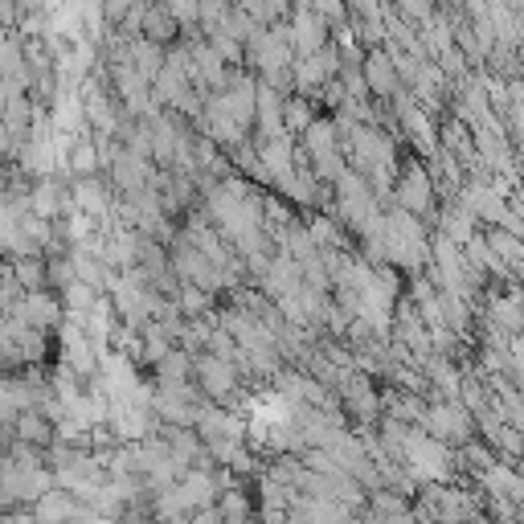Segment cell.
Returning a JSON list of instances; mask_svg holds the SVG:
<instances>
[{
	"instance_id": "6da1fadb",
	"label": "cell",
	"mask_w": 524,
	"mask_h": 524,
	"mask_svg": "<svg viewBox=\"0 0 524 524\" xmlns=\"http://www.w3.org/2000/svg\"><path fill=\"white\" fill-rule=\"evenodd\" d=\"M422 430L430 439H439L447 447H467L475 439V414L455 402V398H443V402H430L426 414H422Z\"/></svg>"
},
{
	"instance_id": "7a4b0ae2",
	"label": "cell",
	"mask_w": 524,
	"mask_h": 524,
	"mask_svg": "<svg viewBox=\"0 0 524 524\" xmlns=\"http://www.w3.org/2000/svg\"><path fill=\"white\" fill-rule=\"evenodd\" d=\"M193 381L213 406H230V398L238 393V361L201 353V357H193Z\"/></svg>"
},
{
	"instance_id": "3957f363",
	"label": "cell",
	"mask_w": 524,
	"mask_h": 524,
	"mask_svg": "<svg viewBox=\"0 0 524 524\" xmlns=\"http://www.w3.org/2000/svg\"><path fill=\"white\" fill-rule=\"evenodd\" d=\"M287 33H291V46H295V54H299V58L320 54V50H328V46H332V41H328V21L312 9V0H299V5H295Z\"/></svg>"
},
{
	"instance_id": "277c9868",
	"label": "cell",
	"mask_w": 524,
	"mask_h": 524,
	"mask_svg": "<svg viewBox=\"0 0 524 524\" xmlns=\"http://www.w3.org/2000/svg\"><path fill=\"white\" fill-rule=\"evenodd\" d=\"M393 205L414 213V217H426L434 209V177L422 164H410L398 177V185H393Z\"/></svg>"
},
{
	"instance_id": "5b68a950",
	"label": "cell",
	"mask_w": 524,
	"mask_h": 524,
	"mask_svg": "<svg viewBox=\"0 0 524 524\" xmlns=\"http://www.w3.org/2000/svg\"><path fill=\"white\" fill-rule=\"evenodd\" d=\"M340 70H344V58H340V50H336V41L328 50H320V54H308V58H299L295 62V91H324L328 82H336L340 78Z\"/></svg>"
},
{
	"instance_id": "8992f818",
	"label": "cell",
	"mask_w": 524,
	"mask_h": 524,
	"mask_svg": "<svg viewBox=\"0 0 524 524\" xmlns=\"http://www.w3.org/2000/svg\"><path fill=\"white\" fill-rule=\"evenodd\" d=\"M398 78H402V70H398V62H393L389 50H369V58H365V86L377 99L398 95Z\"/></svg>"
},
{
	"instance_id": "52a82bcc",
	"label": "cell",
	"mask_w": 524,
	"mask_h": 524,
	"mask_svg": "<svg viewBox=\"0 0 524 524\" xmlns=\"http://www.w3.org/2000/svg\"><path fill=\"white\" fill-rule=\"evenodd\" d=\"M82 508H86L82 496H74L66 488H54L33 504V516H37V524H74L82 516Z\"/></svg>"
},
{
	"instance_id": "ba28073f",
	"label": "cell",
	"mask_w": 524,
	"mask_h": 524,
	"mask_svg": "<svg viewBox=\"0 0 524 524\" xmlns=\"http://www.w3.org/2000/svg\"><path fill=\"white\" fill-rule=\"evenodd\" d=\"M185 25L177 21V17H172L168 13V5H164V0H160V5H148L144 9V21H140V33L148 37V41H156V46H168V41L172 37H177Z\"/></svg>"
},
{
	"instance_id": "9c48e42d",
	"label": "cell",
	"mask_w": 524,
	"mask_h": 524,
	"mask_svg": "<svg viewBox=\"0 0 524 524\" xmlns=\"http://www.w3.org/2000/svg\"><path fill=\"white\" fill-rule=\"evenodd\" d=\"M74 197H78V209H82L86 217L107 213V189H103L95 177H82V181L74 185Z\"/></svg>"
},
{
	"instance_id": "30bf717a",
	"label": "cell",
	"mask_w": 524,
	"mask_h": 524,
	"mask_svg": "<svg viewBox=\"0 0 524 524\" xmlns=\"http://www.w3.org/2000/svg\"><path fill=\"white\" fill-rule=\"evenodd\" d=\"M312 123H316V111L308 107V99H303V95H287V136L303 140V131H308Z\"/></svg>"
},
{
	"instance_id": "8fae6325",
	"label": "cell",
	"mask_w": 524,
	"mask_h": 524,
	"mask_svg": "<svg viewBox=\"0 0 524 524\" xmlns=\"http://www.w3.org/2000/svg\"><path fill=\"white\" fill-rule=\"evenodd\" d=\"M70 164H74V172L78 177H95V168L103 164V156H99V148L95 144H74V156H70Z\"/></svg>"
},
{
	"instance_id": "7c38bea8",
	"label": "cell",
	"mask_w": 524,
	"mask_h": 524,
	"mask_svg": "<svg viewBox=\"0 0 524 524\" xmlns=\"http://www.w3.org/2000/svg\"><path fill=\"white\" fill-rule=\"evenodd\" d=\"M164 5H168V13L177 17L185 29L201 25V5H205V0H164Z\"/></svg>"
},
{
	"instance_id": "4fadbf2b",
	"label": "cell",
	"mask_w": 524,
	"mask_h": 524,
	"mask_svg": "<svg viewBox=\"0 0 524 524\" xmlns=\"http://www.w3.org/2000/svg\"><path fill=\"white\" fill-rule=\"evenodd\" d=\"M398 9H402V13L410 17V21H422V25H426V21H430V9H434V5H430V0H398Z\"/></svg>"
},
{
	"instance_id": "5bb4252c",
	"label": "cell",
	"mask_w": 524,
	"mask_h": 524,
	"mask_svg": "<svg viewBox=\"0 0 524 524\" xmlns=\"http://www.w3.org/2000/svg\"><path fill=\"white\" fill-rule=\"evenodd\" d=\"M5 524H37V516H33V508H13L5 516Z\"/></svg>"
},
{
	"instance_id": "9a60e30c",
	"label": "cell",
	"mask_w": 524,
	"mask_h": 524,
	"mask_svg": "<svg viewBox=\"0 0 524 524\" xmlns=\"http://www.w3.org/2000/svg\"><path fill=\"white\" fill-rule=\"evenodd\" d=\"M119 524H160V520L156 516H140V512H127Z\"/></svg>"
}]
</instances>
